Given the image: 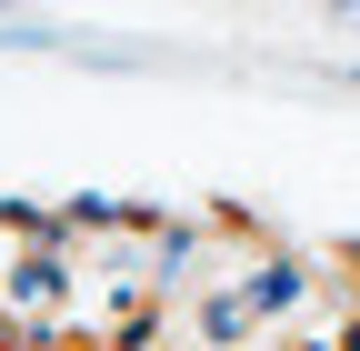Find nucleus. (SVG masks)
<instances>
[{"label":"nucleus","instance_id":"obj_1","mask_svg":"<svg viewBox=\"0 0 360 351\" xmlns=\"http://www.w3.org/2000/svg\"><path fill=\"white\" fill-rule=\"evenodd\" d=\"M340 20H360V0H340Z\"/></svg>","mask_w":360,"mask_h":351}]
</instances>
